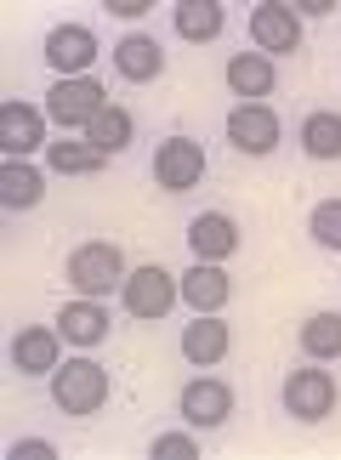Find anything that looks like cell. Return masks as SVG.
<instances>
[{"mask_svg": "<svg viewBox=\"0 0 341 460\" xmlns=\"http://www.w3.org/2000/svg\"><path fill=\"white\" fill-rule=\"evenodd\" d=\"M114 393V381H109V369H103L97 358H68L58 364L46 376V398H51V410H63V415H97L103 403H109Z\"/></svg>", "mask_w": 341, "mask_h": 460, "instance_id": "6da1fadb", "label": "cell"}, {"mask_svg": "<svg viewBox=\"0 0 341 460\" xmlns=\"http://www.w3.org/2000/svg\"><path fill=\"white\" fill-rule=\"evenodd\" d=\"M125 251L114 239H85V244H75L68 251V261H63V279L75 285V296H85V302H103V296H114L120 285H125Z\"/></svg>", "mask_w": 341, "mask_h": 460, "instance_id": "7a4b0ae2", "label": "cell"}, {"mask_svg": "<svg viewBox=\"0 0 341 460\" xmlns=\"http://www.w3.org/2000/svg\"><path fill=\"white\" fill-rule=\"evenodd\" d=\"M154 182L166 188V193H188V188H200L205 182V171H211V159H205V143L200 137H188V131H176L166 137V143L154 148Z\"/></svg>", "mask_w": 341, "mask_h": 460, "instance_id": "3957f363", "label": "cell"}, {"mask_svg": "<svg viewBox=\"0 0 341 460\" xmlns=\"http://www.w3.org/2000/svg\"><path fill=\"white\" fill-rule=\"evenodd\" d=\"M279 403H284V415H291V420H308V427H313V420H325V415L336 410V376L308 358L301 369H291V376H284Z\"/></svg>", "mask_w": 341, "mask_h": 460, "instance_id": "277c9868", "label": "cell"}, {"mask_svg": "<svg viewBox=\"0 0 341 460\" xmlns=\"http://www.w3.org/2000/svg\"><path fill=\"white\" fill-rule=\"evenodd\" d=\"M171 302H183V290H176V273H166L159 261H148V268H131L120 285V307L142 318V324H154V318H166Z\"/></svg>", "mask_w": 341, "mask_h": 460, "instance_id": "5b68a950", "label": "cell"}, {"mask_svg": "<svg viewBox=\"0 0 341 460\" xmlns=\"http://www.w3.org/2000/svg\"><path fill=\"white\" fill-rule=\"evenodd\" d=\"M103 109H109V92H103V80H92V75L58 80L46 92V119H58L63 131H85Z\"/></svg>", "mask_w": 341, "mask_h": 460, "instance_id": "8992f818", "label": "cell"}, {"mask_svg": "<svg viewBox=\"0 0 341 460\" xmlns=\"http://www.w3.org/2000/svg\"><path fill=\"white\" fill-rule=\"evenodd\" d=\"M222 131H228V143L239 154H250V159H267L279 148V114L267 109V102H233Z\"/></svg>", "mask_w": 341, "mask_h": 460, "instance_id": "52a82bcc", "label": "cell"}, {"mask_svg": "<svg viewBox=\"0 0 341 460\" xmlns=\"http://www.w3.org/2000/svg\"><path fill=\"white\" fill-rule=\"evenodd\" d=\"M176 415H183L193 432H217L233 415V386L217 381V376H193L183 393H176Z\"/></svg>", "mask_w": 341, "mask_h": 460, "instance_id": "ba28073f", "label": "cell"}, {"mask_svg": "<svg viewBox=\"0 0 341 460\" xmlns=\"http://www.w3.org/2000/svg\"><path fill=\"white\" fill-rule=\"evenodd\" d=\"M250 46H256L262 58H296V51H301V17H296V6L267 0V6L250 12Z\"/></svg>", "mask_w": 341, "mask_h": 460, "instance_id": "9c48e42d", "label": "cell"}, {"mask_svg": "<svg viewBox=\"0 0 341 460\" xmlns=\"http://www.w3.org/2000/svg\"><path fill=\"white\" fill-rule=\"evenodd\" d=\"M40 58H46V68H51L58 80H80L85 68L97 63V34L85 29V23H58V29L46 34Z\"/></svg>", "mask_w": 341, "mask_h": 460, "instance_id": "30bf717a", "label": "cell"}, {"mask_svg": "<svg viewBox=\"0 0 341 460\" xmlns=\"http://www.w3.org/2000/svg\"><path fill=\"white\" fill-rule=\"evenodd\" d=\"M63 364V335L58 324H29L12 335V369L17 376H51Z\"/></svg>", "mask_w": 341, "mask_h": 460, "instance_id": "8fae6325", "label": "cell"}, {"mask_svg": "<svg viewBox=\"0 0 341 460\" xmlns=\"http://www.w3.org/2000/svg\"><path fill=\"white\" fill-rule=\"evenodd\" d=\"M0 148H6V159H29L34 148H46V109L6 102L0 109Z\"/></svg>", "mask_w": 341, "mask_h": 460, "instance_id": "7c38bea8", "label": "cell"}, {"mask_svg": "<svg viewBox=\"0 0 341 460\" xmlns=\"http://www.w3.org/2000/svg\"><path fill=\"white\" fill-rule=\"evenodd\" d=\"M188 251H193V261H228L233 251H239V227H233V217H222V210H200V217L188 222Z\"/></svg>", "mask_w": 341, "mask_h": 460, "instance_id": "4fadbf2b", "label": "cell"}, {"mask_svg": "<svg viewBox=\"0 0 341 460\" xmlns=\"http://www.w3.org/2000/svg\"><path fill=\"white\" fill-rule=\"evenodd\" d=\"M176 290H183V302H188L193 313H222V307H228V296H233L228 273H222V261H193V268L176 279Z\"/></svg>", "mask_w": 341, "mask_h": 460, "instance_id": "5bb4252c", "label": "cell"}, {"mask_svg": "<svg viewBox=\"0 0 341 460\" xmlns=\"http://www.w3.org/2000/svg\"><path fill=\"white\" fill-rule=\"evenodd\" d=\"M222 80H228V92L239 97V102H262L267 92H274V58H262V51H233L228 68H222Z\"/></svg>", "mask_w": 341, "mask_h": 460, "instance_id": "9a60e30c", "label": "cell"}, {"mask_svg": "<svg viewBox=\"0 0 341 460\" xmlns=\"http://www.w3.org/2000/svg\"><path fill=\"white\" fill-rule=\"evenodd\" d=\"M114 75L131 80V85H148V80L166 75V51H159L154 34H125L114 46Z\"/></svg>", "mask_w": 341, "mask_h": 460, "instance_id": "2e32d148", "label": "cell"}, {"mask_svg": "<svg viewBox=\"0 0 341 460\" xmlns=\"http://www.w3.org/2000/svg\"><path fill=\"white\" fill-rule=\"evenodd\" d=\"M51 324H58V335L68 347H97V341H109V313H103V302H63L58 307V318H51Z\"/></svg>", "mask_w": 341, "mask_h": 460, "instance_id": "e0dca14e", "label": "cell"}, {"mask_svg": "<svg viewBox=\"0 0 341 460\" xmlns=\"http://www.w3.org/2000/svg\"><path fill=\"white\" fill-rule=\"evenodd\" d=\"M222 352H228V324L217 313H193V324L183 330V358L193 369H211V364H222Z\"/></svg>", "mask_w": 341, "mask_h": 460, "instance_id": "ac0fdd59", "label": "cell"}, {"mask_svg": "<svg viewBox=\"0 0 341 460\" xmlns=\"http://www.w3.org/2000/svg\"><path fill=\"white\" fill-rule=\"evenodd\" d=\"M85 143H92L103 159H114V154H125L131 148V137H137V119H131V109H120V102H109V109H103L92 126L80 131Z\"/></svg>", "mask_w": 341, "mask_h": 460, "instance_id": "d6986e66", "label": "cell"}, {"mask_svg": "<svg viewBox=\"0 0 341 460\" xmlns=\"http://www.w3.org/2000/svg\"><path fill=\"white\" fill-rule=\"evenodd\" d=\"M46 199V176L29 165V159H6L0 165V205L6 210H34Z\"/></svg>", "mask_w": 341, "mask_h": 460, "instance_id": "ffe728a7", "label": "cell"}, {"mask_svg": "<svg viewBox=\"0 0 341 460\" xmlns=\"http://www.w3.org/2000/svg\"><path fill=\"white\" fill-rule=\"evenodd\" d=\"M296 347H301V358H313V364L341 358V313H308L301 330H296Z\"/></svg>", "mask_w": 341, "mask_h": 460, "instance_id": "44dd1931", "label": "cell"}, {"mask_svg": "<svg viewBox=\"0 0 341 460\" xmlns=\"http://www.w3.org/2000/svg\"><path fill=\"white\" fill-rule=\"evenodd\" d=\"M301 154L319 159V165L341 159V114L336 109H313L308 119H301Z\"/></svg>", "mask_w": 341, "mask_h": 460, "instance_id": "7402d4cb", "label": "cell"}, {"mask_svg": "<svg viewBox=\"0 0 341 460\" xmlns=\"http://www.w3.org/2000/svg\"><path fill=\"white\" fill-rule=\"evenodd\" d=\"M171 23L183 40H217L222 23H228V12L217 6V0H183V6L171 12Z\"/></svg>", "mask_w": 341, "mask_h": 460, "instance_id": "603a6c76", "label": "cell"}, {"mask_svg": "<svg viewBox=\"0 0 341 460\" xmlns=\"http://www.w3.org/2000/svg\"><path fill=\"white\" fill-rule=\"evenodd\" d=\"M46 165L58 171V176H97L109 159H103V154L80 137V143H46Z\"/></svg>", "mask_w": 341, "mask_h": 460, "instance_id": "cb8c5ba5", "label": "cell"}, {"mask_svg": "<svg viewBox=\"0 0 341 460\" xmlns=\"http://www.w3.org/2000/svg\"><path fill=\"white\" fill-rule=\"evenodd\" d=\"M308 234H313V244H325V251H341V199H319L313 205Z\"/></svg>", "mask_w": 341, "mask_h": 460, "instance_id": "d4e9b609", "label": "cell"}, {"mask_svg": "<svg viewBox=\"0 0 341 460\" xmlns=\"http://www.w3.org/2000/svg\"><path fill=\"white\" fill-rule=\"evenodd\" d=\"M148 455L154 460H193L200 455V438H193V427L188 432H159V438H148Z\"/></svg>", "mask_w": 341, "mask_h": 460, "instance_id": "484cf974", "label": "cell"}, {"mask_svg": "<svg viewBox=\"0 0 341 460\" xmlns=\"http://www.w3.org/2000/svg\"><path fill=\"white\" fill-rule=\"evenodd\" d=\"M51 455H58L51 438H17L12 444V460H51Z\"/></svg>", "mask_w": 341, "mask_h": 460, "instance_id": "4316f807", "label": "cell"}, {"mask_svg": "<svg viewBox=\"0 0 341 460\" xmlns=\"http://www.w3.org/2000/svg\"><path fill=\"white\" fill-rule=\"evenodd\" d=\"M103 6H109L114 17H142V12L154 6V0H103Z\"/></svg>", "mask_w": 341, "mask_h": 460, "instance_id": "83f0119b", "label": "cell"}, {"mask_svg": "<svg viewBox=\"0 0 341 460\" xmlns=\"http://www.w3.org/2000/svg\"><path fill=\"white\" fill-rule=\"evenodd\" d=\"M336 12V0H296V17L308 23V17H330Z\"/></svg>", "mask_w": 341, "mask_h": 460, "instance_id": "f1b7e54d", "label": "cell"}]
</instances>
